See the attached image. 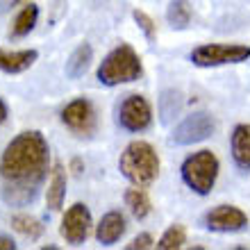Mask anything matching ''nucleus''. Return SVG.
Listing matches in <instances>:
<instances>
[{
	"label": "nucleus",
	"instance_id": "obj_1",
	"mask_svg": "<svg viewBox=\"0 0 250 250\" xmlns=\"http://www.w3.org/2000/svg\"><path fill=\"white\" fill-rule=\"evenodd\" d=\"M48 141L37 130L21 132L0 159L2 200L12 207H27L39 196L48 175Z\"/></svg>",
	"mask_w": 250,
	"mask_h": 250
},
{
	"label": "nucleus",
	"instance_id": "obj_2",
	"mask_svg": "<svg viewBox=\"0 0 250 250\" xmlns=\"http://www.w3.org/2000/svg\"><path fill=\"white\" fill-rule=\"evenodd\" d=\"M98 82L105 86H119L127 82H137L144 75L141 57L130 43H121L107 55L103 64L98 66Z\"/></svg>",
	"mask_w": 250,
	"mask_h": 250
},
{
	"label": "nucleus",
	"instance_id": "obj_3",
	"mask_svg": "<svg viewBox=\"0 0 250 250\" xmlns=\"http://www.w3.org/2000/svg\"><path fill=\"white\" fill-rule=\"evenodd\" d=\"M119 168L134 187H148L157 180L159 157L150 144H146V141H132L121 152Z\"/></svg>",
	"mask_w": 250,
	"mask_h": 250
},
{
	"label": "nucleus",
	"instance_id": "obj_4",
	"mask_svg": "<svg viewBox=\"0 0 250 250\" xmlns=\"http://www.w3.org/2000/svg\"><path fill=\"white\" fill-rule=\"evenodd\" d=\"M218 168H221V164H218V159L214 152L198 150L182 162L180 175H182V182H185L193 193L207 196V193L214 189V185H216Z\"/></svg>",
	"mask_w": 250,
	"mask_h": 250
},
{
	"label": "nucleus",
	"instance_id": "obj_5",
	"mask_svg": "<svg viewBox=\"0 0 250 250\" xmlns=\"http://www.w3.org/2000/svg\"><path fill=\"white\" fill-rule=\"evenodd\" d=\"M189 60L200 68L225 64H244L250 60V48L244 43H203L191 50Z\"/></svg>",
	"mask_w": 250,
	"mask_h": 250
},
{
	"label": "nucleus",
	"instance_id": "obj_6",
	"mask_svg": "<svg viewBox=\"0 0 250 250\" xmlns=\"http://www.w3.org/2000/svg\"><path fill=\"white\" fill-rule=\"evenodd\" d=\"M216 130V123L207 112H196L189 114L182 123L173 130L171 141L175 146H193L200 144L205 139L211 137V132Z\"/></svg>",
	"mask_w": 250,
	"mask_h": 250
},
{
	"label": "nucleus",
	"instance_id": "obj_7",
	"mask_svg": "<svg viewBox=\"0 0 250 250\" xmlns=\"http://www.w3.org/2000/svg\"><path fill=\"white\" fill-rule=\"evenodd\" d=\"M152 123V109L150 103L139 96V93H130L125 96V100L119 107V125L127 132H144L148 130Z\"/></svg>",
	"mask_w": 250,
	"mask_h": 250
},
{
	"label": "nucleus",
	"instance_id": "obj_8",
	"mask_svg": "<svg viewBox=\"0 0 250 250\" xmlns=\"http://www.w3.org/2000/svg\"><path fill=\"white\" fill-rule=\"evenodd\" d=\"M91 232V211L82 203H75L66 209L64 218L60 225V234L66 239V244L80 246L84 244L86 237Z\"/></svg>",
	"mask_w": 250,
	"mask_h": 250
},
{
	"label": "nucleus",
	"instance_id": "obj_9",
	"mask_svg": "<svg viewBox=\"0 0 250 250\" xmlns=\"http://www.w3.org/2000/svg\"><path fill=\"white\" fill-rule=\"evenodd\" d=\"M62 123L78 137H91L96 132V109L86 98H75L62 109Z\"/></svg>",
	"mask_w": 250,
	"mask_h": 250
},
{
	"label": "nucleus",
	"instance_id": "obj_10",
	"mask_svg": "<svg viewBox=\"0 0 250 250\" xmlns=\"http://www.w3.org/2000/svg\"><path fill=\"white\" fill-rule=\"evenodd\" d=\"M203 223L211 232H241L248 225V216L234 205H218L205 214Z\"/></svg>",
	"mask_w": 250,
	"mask_h": 250
},
{
	"label": "nucleus",
	"instance_id": "obj_11",
	"mask_svg": "<svg viewBox=\"0 0 250 250\" xmlns=\"http://www.w3.org/2000/svg\"><path fill=\"white\" fill-rule=\"evenodd\" d=\"M127 230V223H125V216L121 211H107L105 216L100 218L98 228H96V239L98 244L103 246H114Z\"/></svg>",
	"mask_w": 250,
	"mask_h": 250
},
{
	"label": "nucleus",
	"instance_id": "obj_12",
	"mask_svg": "<svg viewBox=\"0 0 250 250\" xmlns=\"http://www.w3.org/2000/svg\"><path fill=\"white\" fill-rule=\"evenodd\" d=\"M232 159L241 171H250V125L241 123L232 130Z\"/></svg>",
	"mask_w": 250,
	"mask_h": 250
},
{
	"label": "nucleus",
	"instance_id": "obj_13",
	"mask_svg": "<svg viewBox=\"0 0 250 250\" xmlns=\"http://www.w3.org/2000/svg\"><path fill=\"white\" fill-rule=\"evenodd\" d=\"M39 53L37 50H5V48H0V71L2 73H23L27 71L30 66L37 62Z\"/></svg>",
	"mask_w": 250,
	"mask_h": 250
},
{
	"label": "nucleus",
	"instance_id": "obj_14",
	"mask_svg": "<svg viewBox=\"0 0 250 250\" xmlns=\"http://www.w3.org/2000/svg\"><path fill=\"white\" fill-rule=\"evenodd\" d=\"M66 198V171L62 164H55L53 173H50V182H48L46 191V203L53 211H60Z\"/></svg>",
	"mask_w": 250,
	"mask_h": 250
},
{
	"label": "nucleus",
	"instance_id": "obj_15",
	"mask_svg": "<svg viewBox=\"0 0 250 250\" xmlns=\"http://www.w3.org/2000/svg\"><path fill=\"white\" fill-rule=\"evenodd\" d=\"M91 62H93V48L89 43H80L71 53V57L66 60V66H64L66 78H71V80L82 78L86 73V68L91 66Z\"/></svg>",
	"mask_w": 250,
	"mask_h": 250
},
{
	"label": "nucleus",
	"instance_id": "obj_16",
	"mask_svg": "<svg viewBox=\"0 0 250 250\" xmlns=\"http://www.w3.org/2000/svg\"><path fill=\"white\" fill-rule=\"evenodd\" d=\"M125 205H127V209L132 211V216L137 218V221H144L152 209L150 198H148V193H146L141 187L125 191Z\"/></svg>",
	"mask_w": 250,
	"mask_h": 250
},
{
	"label": "nucleus",
	"instance_id": "obj_17",
	"mask_svg": "<svg viewBox=\"0 0 250 250\" xmlns=\"http://www.w3.org/2000/svg\"><path fill=\"white\" fill-rule=\"evenodd\" d=\"M182 112V96H180V91H175V89H166V91H162V96H159V119H162V123H171L178 114Z\"/></svg>",
	"mask_w": 250,
	"mask_h": 250
},
{
	"label": "nucleus",
	"instance_id": "obj_18",
	"mask_svg": "<svg viewBox=\"0 0 250 250\" xmlns=\"http://www.w3.org/2000/svg\"><path fill=\"white\" fill-rule=\"evenodd\" d=\"M37 19H39V7H34L32 2L25 5L23 9L19 12V16L14 19V25H12V37H25L34 30L37 25Z\"/></svg>",
	"mask_w": 250,
	"mask_h": 250
},
{
	"label": "nucleus",
	"instance_id": "obj_19",
	"mask_svg": "<svg viewBox=\"0 0 250 250\" xmlns=\"http://www.w3.org/2000/svg\"><path fill=\"white\" fill-rule=\"evenodd\" d=\"M166 21L175 30H185L191 23V5L189 0H173L166 9Z\"/></svg>",
	"mask_w": 250,
	"mask_h": 250
},
{
	"label": "nucleus",
	"instance_id": "obj_20",
	"mask_svg": "<svg viewBox=\"0 0 250 250\" xmlns=\"http://www.w3.org/2000/svg\"><path fill=\"white\" fill-rule=\"evenodd\" d=\"M12 228L19 234L27 239H39L43 234V225L32 216H25V214H19V216H12Z\"/></svg>",
	"mask_w": 250,
	"mask_h": 250
},
{
	"label": "nucleus",
	"instance_id": "obj_21",
	"mask_svg": "<svg viewBox=\"0 0 250 250\" xmlns=\"http://www.w3.org/2000/svg\"><path fill=\"white\" fill-rule=\"evenodd\" d=\"M187 241V230L182 228V225H171L168 230L162 234V239H159L157 248L162 250H175L180 248V246Z\"/></svg>",
	"mask_w": 250,
	"mask_h": 250
},
{
	"label": "nucleus",
	"instance_id": "obj_22",
	"mask_svg": "<svg viewBox=\"0 0 250 250\" xmlns=\"http://www.w3.org/2000/svg\"><path fill=\"white\" fill-rule=\"evenodd\" d=\"M132 19H134V23L139 25V30L146 34V39L155 41V37H157V25H155V21H152L148 14L141 12V9H134V12H132Z\"/></svg>",
	"mask_w": 250,
	"mask_h": 250
},
{
	"label": "nucleus",
	"instance_id": "obj_23",
	"mask_svg": "<svg viewBox=\"0 0 250 250\" xmlns=\"http://www.w3.org/2000/svg\"><path fill=\"white\" fill-rule=\"evenodd\" d=\"M146 248H152L150 234H139V237H134L130 244H127V250H146Z\"/></svg>",
	"mask_w": 250,
	"mask_h": 250
},
{
	"label": "nucleus",
	"instance_id": "obj_24",
	"mask_svg": "<svg viewBox=\"0 0 250 250\" xmlns=\"http://www.w3.org/2000/svg\"><path fill=\"white\" fill-rule=\"evenodd\" d=\"M16 244H14L9 237H0V250H14Z\"/></svg>",
	"mask_w": 250,
	"mask_h": 250
},
{
	"label": "nucleus",
	"instance_id": "obj_25",
	"mask_svg": "<svg viewBox=\"0 0 250 250\" xmlns=\"http://www.w3.org/2000/svg\"><path fill=\"white\" fill-rule=\"evenodd\" d=\"M7 114H9V112H7V105L2 103V98H0V125L7 121Z\"/></svg>",
	"mask_w": 250,
	"mask_h": 250
},
{
	"label": "nucleus",
	"instance_id": "obj_26",
	"mask_svg": "<svg viewBox=\"0 0 250 250\" xmlns=\"http://www.w3.org/2000/svg\"><path fill=\"white\" fill-rule=\"evenodd\" d=\"M73 171H75V173L82 171V164H80V159H75V162H73Z\"/></svg>",
	"mask_w": 250,
	"mask_h": 250
},
{
	"label": "nucleus",
	"instance_id": "obj_27",
	"mask_svg": "<svg viewBox=\"0 0 250 250\" xmlns=\"http://www.w3.org/2000/svg\"><path fill=\"white\" fill-rule=\"evenodd\" d=\"M9 2H14V5H16V2H27V0H9Z\"/></svg>",
	"mask_w": 250,
	"mask_h": 250
}]
</instances>
